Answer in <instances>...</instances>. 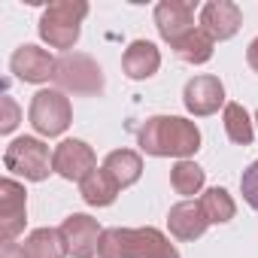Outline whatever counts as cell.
I'll use <instances>...</instances> for the list:
<instances>
[{"label":"cell","instance_id":"obj_1","mask_svg":"<svg viewBox=\"0 0 258 258\" xmlns=\"http://www.w3.org/2000/svg\"><path fill=\"white\" fill-rule=\"evenodd\" d=\"M140 149L146 155H155V158H182L185 155H195L201 149V131L198 124L182 118V115H152L146 118V124L140 127Z\"/></svg>","mask_w":258,"mask_h":258},{"label":"cell","instance_id":"obj_2","mask_svg":"<svg viewBox=\"0 0 258 258\" xmlns=\"http://www.w3.org/2000/svg\"><path fill=\"white\" fill-rule=\"evenodd\" d=\"M100 258H179L158 228H106L97 243Z\"/></svg>","mask_w":258,"mask_h":258},{"label":"cell","instance_id":"obj_3","mask_svg":"<svg viewBox=\"0 0 258 258\" xmlns=\"http://www.w3.org/2000/svg\"><path fill=\"white\" fill-rule=\"evenodd\" d=\"M85 16H88L85 0H55L40 16V37L52 49H73Z\"/></svg>","mask_w":258,"mask_h":258},{"label":"cell","instance_id":"obj_4","mask_svg":"<svg viewBox=\"0 0 258 258\" xmlns=\"http://www.w3.org/2000/svg\"><path fill=\"white\" fill-rule=\"evenodd\" d=\"M4 164L10 173H19L31 182H43L55 167H52V155L49 146L40 143L37 137H19L7 146L4 152Z\"/></svg>","mask_w":258,"mask_h":258},{"label":"cell","instance_id":"obj_5","mask_svg":"<svg viewBox=\"0 0 258 258\" xmlns=\"http://www.w3.org/2000/svg\"><path fill=\"white\" fill-rule=\"evenodd\" d=\"M55 82L73 94H100L103 91V70L97 67L94 58L79 55V52H67L58 58Z\"/></svg>","mask_w":258,"mask_h":258},{"label":"cell","instance_id":"obj_6","mask_svg":"<svg viewBox=\"0 0 258 258\" xmlns=\"http://www.w3.org/2000/svg\"><path fill=\"white\" fill-rule=\"evenodd\" d=\"M34 131L43 134V137H58L67 131V124L73 118V109H70V100L64 97V91H55V88H43L34 94L31 100V112H28Z\"/></svg>","mask_w":258,"mask_h":258},{"label":"cell","instance_id":"obj_7","mask_svg":"<svg viewBox=\"0 0 258 258\" xmlns=\"http://www.w3.org/2000/svg\"><path fill=\"white\" fill-rule=\"evenodd\" d=\"M28 222V191L16 179L0 182V240L13 243Z\"/></svg>","mask_w":258,"mask_h":258},{"label":"cell","instance_id":"obj_8","mask_svg":"<svg viewBox=\"0 0 258 258\" xmlns=\"http://www.w3.org/2000/svg\"><path fill=\"white\" fill-rule=\"evenodd\" d=\"M52 167L58 176L70 179V182H82L97 170V155L88 143L82 140H64L58 143V149L52 152Z\"/></svg>","mask_w":258,"mask_h":258},{"label":"cell","instance_id":"obj_9","mask_svg":"<svg viewBox=\"0 0 258 258\" xmlns=\"http://www.w3.org/2000/svg\"><path fill=\"white\" fill-rule=\"evenodd\" d=\"M58 231H61L64 243H67V252L73 258H91L97 252V243H100V234H103L100 225H97V219H91L85 213L67 216Z\"/></svg>","mask_w":258,"mask_h":258},{"label":"cell","instance_id":"obj_10","mask_svg":"<svg viewBox=\"0 0 258 258\" xmlns=\"http://www.w3.org/2000/svg\"><path fill=\"white\" fill-rule=\"evenodd\" d=\"M155 28L173 46L188 31H195V4L188 0H161L155 7Z\"/></svg>","mask_w":258,"mask_h":258},{"label":"cell","instance_id":"obj_11","mask_svg":"<svg viewBox=\"0 0 258 258\" xmlns=\"http://www.w3.org/2000/svg\"><path fill=\"white\" fill-rule=\"evenodd\" d=\"M55 67H58V61L46 49L31 46V43L19 46L10 58V70L22 82H49V79H55Z\"/></svg>","mask_w":258,"mask_h":258},{"label":"cell","instance_id":"obj_12","mask_svg":"<svg viewBox=\"0 0 258 258\" xmlns=\"http://www.w3.org/2000/svg\"><path fill=\"white\" fill-rule=\"evenodd\" d=\"M182 103L195 115H213L225 103V85L219 76H195L185 82Z\"/></svg>","mask_w":258,"mask_h":258},{"label":"cell","instance_id":"obj_13","mask_svg":"<svg viewBox=\"0 0 258 258\" xmlns=\"http://www.w3.org/2000/svg\"><path fill=\"white\" fill-rule=\"evenodd\" d=\"M243 25V13L231 0H210L201 10V31H207L213 40H231Z\"/></svg>","mask_w":258,"mask_h":258},{"label":"cell","instance_id":"obj_14","mask_svg":"<svg viewBox=\"0 0 258 258\" xmlns=\"http://www.w3.org/2000/svg\"><path fill=\"white\" fill-rule=\"evenodd\" d=\"M167 225H170V234L176 240H198L210 228V219H207V213L198 201H182V204L170 207Z\"/></svg>","mask_w":258,"mask_h":258},{"label":"cell","instance_id":"obj_15","mask_svg":"<svg viewBox=\"0 0 258 258\" xmlns=\"http://www.w3.org/2000/svg\"><path fill=\"white\" fill-rule=\"evenodd\" d=\"M121 67H124L127 79H149L161 67V52L149 40H134L121 55Z\"/></svg>","mask_w":258,"mask_h":258},{"label":"cell","instance_id":"obj_16","mask_svg":"<svg viewBox=\"0 0 258 258\" xmlns=\"http://www.w3.org/2000/svg\"><path fill=\"white\" fill-rule=\"evenodd\" d=\"M103 170L118 182V188H127V185H134L143 173V158L134 152V149H115L106 155L103 161Z\"/></svg>","mask_w":258,"mask_h":258},{"label":"cell","instance_id":"obj_17","mask_svg":"<svg viewBox=\"0 0 258 258\" xmlns=\"http://www.w3.org/2000/svg\"><path fill=\"white\" fill-rule=\"evenodd\" d=\"M22 249H25V258H64L67 255V243L58 228L31 231L28 240L22 243Z\"/></svg>","mask_w":258,"mask_h":258},{"label":"cell","instance_id":"obj_18","mask_svg":"<svg viewBox=\"0 0 258 258\" xmlns=\"http://www.w3.org/2000/svg\"><path fill=\"white\" fill-rule=\"evenodd\" d=\"M79 191H82V201H85L88 207H109V204L115 201V195H118V182L100 167V170H94L88 179L79 182Z\"/></svg>","mask_w":258,"mask_h":258},{"label":"cell","instance_id":"obj_19","mask_svg":"<svg viewBox=\"0 0 258 258\" xmlns=\"http://www.w3.org/2000/svg\"><path fill=\"white\" fill-rule=\"evenodd\" d=\"M213 43H216V40H213L207 31L195 28V31H188L179 43H173V52H176V58L185 61V64H207V61L213 58Z\"/></svg>","mask_w":258,"mask_h":258},{"label":"cell","instance_id":"obj_20","mask_svg":"<svg viewBox=\"0 0 258 258\" xmlns=\"http://www.w3.org/2000/svg\"><path fill=\"white\" fill-rule=\"evenodd\" d=\"M201 207H204V213H207V219H210V225H225V222H231L234 219V213H237V204H234V198L225 191V188H207L204 195H201V201H198Z\"/></svg>","mask_w":258,"mask_h":258},{"label":"cell","instance_id":"obj_21","mask_svg":"<svg viewBox=\"0 0 258 258\" xmlns=\"http://www.w3.org/2000/svg\"><path fill=\"white\" fill-rule=\"evenodd\" d=\"M225 134L237 146H249L255 131H252V118L243 109V103H225Z\"/></svg>","mask_w":258,"mask_h":258},{"label":"cell","instance_id":"obj_22","mask_svg":"<svg viewBox=\"0 0 258 258\" xmlns=\"http://www.w3.org/2000/svg\"><path fill=\"white\" fill-rule=\"evenodd\" d=\"M204 170L195 164V161H179L173 170H170V185H173V191L176 195H185V198H191V195H198L201 188H204Z\"/></svg>","mask_w":258,"mask_h":258},{"label":"cell","instance_id":"obj_23","mask_svg":"<svg viewBox=\"0 0 258 258\" xmlns=\"http://www.w3.org/2000/svg\"><path fill=\"white\" fill-rule=\"evenodd\" d=\"M240 191H243V201H246L252 210H258V161H252V164L243 170V176H240Z\"/></svg>","mask_w":258,"mask_h":258},{"label":"cell","instance_id":"obj_24","mask_svg":"<svg viewBox=\"0 0 258 258\" xmlns=\"http://www.w3.org/2000/svg\"><path fill=\"white\" fill-rule=\"evenodd\" d=\"M19 118H22V109L16 106V100L10 94H4L0 97V134H13Z\"/></svg>","mask_w":258,"mask_h":258},{"label":"cell","instance_id":"obj_25","mask_svg":"<svg viewBox=\"0 0 258 258\" xmlns=\"http://www.w3.org/2000/svg\"><path fill=\"white\" fill-rule=\"evenodd\" d=\"M0 258H25V249L19 243H4V252H0Z\"/></svg>","mask_w":258,"mask_h":258},{"label":"cell","instance_id":"obj_26","mask_svg":"<svg viewBox=\"0 0 258 258\" xmlns=\"http://www.w3.org/2000/svg\"><path fill=\"white\" fill-rule=\"evenodd\" d=\"M246 61H249V67L258 73V37L249 43V49H246Z\"/></svg>","mask_w":258,"mask_h":258},{"label":"cell","instance_id":"obj_27","mask_svg":"<svg viewBox=\"0 0 258 258\" xmlns=\"http://www.w3.org/2000/svg\"><path fill=\"white\" fill-rule=\"evenodd\" d=\"M255 121H258V112H255Z\"/></svg>","mask_w":258,"mask_h":258}]
</instances>
